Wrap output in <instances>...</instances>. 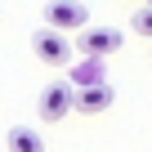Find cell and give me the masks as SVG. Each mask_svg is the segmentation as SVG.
Instances as JSON below:
<instances>
[{
	"label": "cell",
	"mask_w": 152,
	"mask_h": 152,
	"mask_svg": "<svg viewBox=\"0 0 152 152\" xmlns=\"http://www.w3.org/2000/svg\"><path fill=\"white\" fill-rule=\"evenodd\" d=\"M31 54H36L45 67H67V63H72V40H67V31H58V27H40V31H31Z\"/></svg>",
	"instance_id": "obj_1"
},
{
	"label": "cell",
	"mask_w": 152,
	"mask_h": 152,
	"mask_svg": "<svg viewBox=\"0 0 152 152\" xmlns=\"http://www.w3.org/2000/svg\"><path fill=\"white\" fill-rule=\"evenodd\" d=\"M36 112H40V121H63L67 112H76V85L72 81H49L45 90H40V103H36Z\"/></svg>",
	"instance_id": "obj_2"
},
{
	"label": "cell",
	"mask_w": 152,
	"mask_h": 152,
	"mask_svg": "<svg viewBox=\"0 0 152 152\" xmlns=\"http://www.w3.org/2000/svg\"><path fill=\"white\" fill-rule=\"evenodd\" d=\"M76 49L81 54H90V58H107V54H116L121 49V31L116 27H81L76 31Z\"/></svg>",
	"instance_id": "obj_3"
},
{
	"label": "cell",
	"mask_w": 152,
	"mask_h": 152,
	"mask_svg": "<svg viewBox=\"0 0 152 152\" xmlns=\"http://www.w3.org/2000/svg\"><path fill=\"white\" fill-rule=\"evenodd\" d=\"M90 23V9L81 0H49L45 5V27H58V31H81Z\"/></svg>",
	"instance_id": "obj_4"
},
{
	"label": "cell",
	"mask_w": 152,
	"mask_h": 152,
	"mask_svg": "<svg viewBox=\"0 0 152 152\" xmlns=\"http://www.w3.org/2000/svg\"><path fill=\"white\" fill-rule=\"evenodd\" d=\"M112 85L107 81H99V85H81L76 90V112H90V116H99V112H107L112 107Z\"/></svg>",
	"instance_id": "obj_5"
},
{
	"label": "cell",
	"mask_w": 152,
	"mask_h": 152,
	"mask_svg": "<svg viewBox=\"0 0 152 152\" xmlns=\"http://www.w3.org/2000/svg\"><path fill=\"white\" fill-rule=\"evenodd\" d=\"M67 81L81 90V85H99V81H107V67H103V58H90V54H81V63L72 67V76Z\"/></svg>",
	"instance_id": "obj_6"
},
{
	"label": "cell",
	"mask_w": 152,
	"mask_h": 152,
	"mask_svg": "<svg viewBox=\"0 0 152 152\" xmlns=\"http://www.w3.org/2000/svg\"><path fill=\"white\" fill-rule=\"evenodd\" d=\"M5 148H9V152H45V139H40V130H31V125H14V130L5 134Z\"/></svg>",
	"instance_id": "obj_7"
},
{
	"label": "cell",
	"mask_w": 152,
	"mask_h": 152,
	"mask_svg": "<svg viewBox=\"0 0 152 152\" xmlns=\"http://www.w3.org/2000/svg\"><path fill=\"white\" fill-rule=\"evenodd\" d=\"M134 31H139V36H148V40H152V5H143V9H139V14H134Z\"/></svg>",
	"instance_id": "obj_8"
},
{
	"label": "cell",
	"mask_w": 152,
	"mask_h": 152,
	"mask_svg": "<svg viewBox=\"0 0 152 152\" xmlns=\"http://www.w3.org/2000/svg\"><path fill=\"white\" fill-rule=\"evenodd\" d=\"M148 5H152V0H148Z\"/></svg>",
	"instance_id": "obj_9"
}]
</instances>
